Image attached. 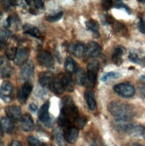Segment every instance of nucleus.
Listing matches in <instances>:
<instances>
[{
	"mask_svg": "<svg viewBox=\"0 0 145 146\" xmlns=\"http://www.w3.org/2000/svg\"><path fill=\"white\" fill-rule=\"evenodd\" d=\"M124 53V48L122 46H117L112 53V61L115 65L120 66L123 62V56Z\"/></svg>",
	"mask_w": 145,
	"mask_h": 146,
	"instance_id": "obj_19",
	"label": "nucleus"
},
{
	"mask_svg": "<svg viewBox=\"0 0 145 146\" xmlns=\"http://www.w3.org/2000/svg\"><path fill=\"white\" fill-rule=\"evenodd\" d=\"M86 27L89 31H91L93 34H95L96 37L99 36V25L98 23V22H96L95 20H88L86 22Z\"/></svg>",
	"mask_w": 145,
	"mask_h": 146,
	"instance_id": "obj_27",
	"label": "nucleus"
},
{
	"mask_svg": "<svg viewBox=\"0 0 145 146\" xmlns=\"http://www.w3.org/2000/svg\"><path fill=\"white\" fill-rule=\"evenodd\" d=\"M138 90H139V93L142 98H145V84H138Z\"/></svg>",
	"mask_w": 145,
	"mask_h": 146,
	"instance_id": "obj_39",
	"label": "nucleus"
},
{
	"mask_svg": "<svg viewBox=\"0 0 145 146\" xmlns=\"http://www.w3.org/2000/svg\"><path fill=\"white\" fill-rule=\"evenodd\" d=\"M21 128L24 132H30L34 128V122L30 114H24L21 118Z\"/></svg>",
	"mask_w": 145,
	"mask_h": 146,
	"instance_id": "obj_18",
	"label": "nucleus"
},
{
	"mask_svg": "<svg viewBox=\"0 0 145 146\" xmlns=\"http://www.w3.org/2000/svg\"><path fill=\"white\" fill-rule=\"evenodd\" d=\"M13 67L10 66L8 62L4 60V58H1V76L4 77H10L13 74Z\"/></svg>",
	"mask_w": 145,
	"mask_h": 146,
	"instance_id": "obj_24",
	"label": "nucleus"
},
{
	"mask_svg": "<svg viewBox=\"0 0 145 146\" xmlns=\"http://www.w3.org/2000/svg\"><path fill=\"white\" fill-rule=\"evenodd\" d=\"M87 117L83 115H78L76 117H75L74 121H73V125L75 127H77L78 129H81L83 128L84 126L87 124Z\"/></svg>",
	"mask_w": 145,
	"mask_h": 146,
	"instance_id": "obj_28",
	"label": "nucleus"
},
{
	"mask_svg": "<svg viewBox=\"0 0 145 146\" xmlns=\"http://www.w3.org/2000/svg\"><path fill=\"white\" fill-rule=\"evenodd\" d=\"M78 116V109L70 96H66L61 100V113L58 117V125L62 128L73 125L75 117Z\"/></svg>",
	"mask_w": 145,
	"mask_h": 146,
	"instance_id": "obj_1",
	"label": "nucleus"
},
{
	"mask_svg": "<svg viewBox=\"0 0 145 146\" xmlns=\"http://www.w3.org/2000/svg\"><path fill=\"white\" fill-rule=\"evenodd\" d=\"M31 92H32V84L29 82H24L23 86L20 88V90L18 91L17 99L19 100V102H21L22 104L26 102V100Z\"/></svg>",
	"mask_w": 145,
	"mask_h": 146,
	"instance_id": "obj_8",
	"label": "nucleus"
},
{
	"mask_svg": "<svg viewBox=\"0 0 145 146\" xmlns=\"http://www.w3.org/2000/svg\"><path fill=\"white\" fill-rule=\"evenodd\" d=\"M101 51H102V48L100 47L99 44H98L95 41H91L87 44L84 56L86 58H96V56L101 54Z\"/></svg>",
	"mask_w": 145,
	"mask_h": 146,
	"instance_id": "obj_7",
	"label": "nucleus"
},
{
	"mask_svg": "<svg viewBox=\"0 0 145 146\" xmlns=\"http://www.w3.org/2000/svg\"><path fill=\"white\" fill-rule=\"evenodd\" d=\"M108 110L112 116H114L116 120H124L130 121L134 117V110L127 103L112 101L108 106Z\"/></svg>",
	"mask_w": 145,
	"mask_h": 146,
	"instance_id": "obj_2",
	"label": "nucleus"
},
{
	"mask_svg": "<svg viewBox=\"0 0 145 146\" xmlns=\"http://www.w3.org/2000/svg\"><path fill=\"white\" fill-rule=\"evenodd\" d=\"M130 146H142V145H141V144H139V143H133V144L130 145Z\"/></svg>",
	"mask_w": 145,
	"mask_h": 146,
	"instance_id": "obj_43",
	"label": "nucleus"
},
{
	"mask_svg": "<svg viewBox=\"0 0 145 146\" xmlns=\"http://www.w3.org/2000/svg\"><path fill=\"white\" fill-rule=\"evenodd\" d=\"M5 111L6 114V117H8L13 121H17V120L22 118L21 117L22 110L19 106H14V105L7 106V107H5Z\"/></svg>",
	"mask_w": 145,
	"mask_h": 146,
	"instance_id": "obj_12",
	"label": "nucleus"
},
{
	"mask_svg": "<svg viewBox=\"0 0 145 146\" xmlns=\"http://www.w3.org/2000/svg\"><path fill=\"white\" fill-rule=\"evenodd\" d=\"M15 131V124L8 117H1V132L6 134H13Z\"/></svg>",
	"mask_w": 145,
	"mask_h": 146,
	"instance_id": "obj_17",
	"label": "nucleus"
},
{
	"mask_svg": "<svg viewBox=\"0 0 145 146\" xmlns=\"http://www.w3.org/2000/svg\"><path fill=\"white\" fill-rule=\"evenodd\" d=\"M142 61H143V62H145V56H144V58H143V59H142Z\"/></svg>",
	"mask_w": 145,
	"mask_h": 146,
	"instance_id": "obj_46",
	"label": "nucleus"
},
{
	"mask_svg": "<svg viewBox=\"0 0 145 146\" xmlns=\"http://www.w3.org/2000/svg\"><path fill=\"white\" fill-rule=\"evenodd\" d=\"M86 46H84L83 43L77 42V43H71L68 46V51L73 54L76 58H81L85 54Z\"/></svg>",
	"mask_w": 145,
	"mask_h": 146,
	"instance_id": "obj_14",
	"label": "nucleus"
},
{
	"mask_svg": "<svg viewBox=\"0 0 145 146\" xmlns=\"http://www.w3.org/2000/svg\"><path fill=\"white\" fill-rule=\"evenodd\" d=\"M65 69L66 71L69 74H75L76 71L78 70L77 69V66L75 64L74 60L70 58V56H67L66 58V61H65Z\"/></svg>",
	"mask_w": 145,
	"mask_h": 146,
	"instance_id": "obj_25",
	"label": "nucleus"
},
{
	"mask_svg": "<svg viewBox=\"0 0 145 146\" xmlns=\"http://www.w3.org/2000/svg\"><path fill=\"white\" fill-rule=\"evenodd\" d=\"M49 89L54 93L58 94V95L59 94H62L63 92L65 91V89H64V87H63V85L61 84L60 79H59L58 76H56V77L54 78V80L51 82V84H50V86H49Z\"/></svg>",
	"mask_w": 145,
	"mask_h": 146,
	"instance_id": "obj_21",
	"label": "nucleus"
},
{
	"mask_svg": "<svg viewBox=\"0 0 145 146\" xmlns=\"http://www.w3.org/2000/svg\"><path fill=\"white\" fill-rule=\"evenodd\" d=\"M54 75L51 72L46 71L42 72L39 75V84L44 88H49L50 84H51L52 81L54 80Z\"/></svg>",
	"mask_w": 145,
	"mask_h": 146,
	"instance_id": "obj_16",
	"label": "nucleus"
},
{
	"mask_svg": "<svg viewBox=\"0 0 145 146\" xmlns=\"http://www.w3.org/2000/svg\"><path fill=\"white\" fill-rule=\"evenodd\" d=\"M63 15H64V13L61 11V12H58V14H56V15H52L47 16L46 17V20L48 21V22H51V23H53V22H58V21H59L60 19L62 18Z\"/></svg>",
	"mask_w": 145,
	"mask_h": 146,
	"instance_id": "obj_33",
	"label": "nucleus"
},
{
	"mask_svg": "<svg viewBox=\"0 0 145 146\" xmlns=\"http://www.w3.org/2000/svg\"><path fill=\"white\" fill-rule=\"evenodd\" d=\"M17 49L15 46L13 45H8L5 48V56H7V58L12 60L15 58V56L17 53Z\"/></svg>",
	"mask_w": 145,
	"mask_h": 146,
	"instance_id": "obj_31",
	"label": "nucleus"
},
{
	"mask_svg": "<svg viewBox=\"0 0 145 146\" xmlns=\"http://www.w3.org/2000/svg\"><path fill=\"white\" fill-rule=\"evenodd\" d=\"M129 59L132 61V62H134V63H136V64H141V59L139 58V56H138V55L136 53H133V52H131L129 54Z\"/></svg>",
	"mask_w": 145,
	"mask_h": 146,
	"instance_id": "obj_35",
	"label": "nucleus"
},
{
	"mask_svg": "<svg viewBox=\"0 0 145 146\" xmlns=\"http://www.w3.org/2000/svg\"><path fill=\"white\" fill-rule=\"evenodd\" d=\"M9 146H23V144L19 142V141H16V140H14L12 141L10 143H9Z\"/></svg>",
	"mask_w": 145,
	"mask_h": 146,
	"instance_id": "obj_42",
	"label": "nucleus"
},
{
	"mask_svg": "<svg viewBox=\"0 0 145 146\" xmlns=\"http://www.w3.org/2000/svg\"><path fill=\"white\" fill-rule=\"evenodd\" d=\"M29 49L26 48H20L17 49V53L15 56V64L16 66H22L24 65L25 63H27L28 58H29Z\"/></svg>",
	"mask_w": 145,
	"mask_h": 146,
	"instance_id": "obj_13",
	"label": "nucleus"
},
{
	"mask_svg": "<svg viewBox=\"0 0 145 146\" xmlns=\"http://www.w3.org/2000/svg\"><path fill=\"white\" fill-rule=\"evenodd\" d=\"M138 29L142 33L145 34V19L141 17L139 19V23H138Z\"/></svg>",
	"mask_w": 145,
	"mask_h": 146,
	"instance_id": "obj_36",
	"label": "nucleus"
},
{
	"mask_svg": "<svg viewBox=\"0 0 145 146\" xmlns=\"http://www.w3.org/2000/svg\"><path fill=\"white\" fill-rule=\"evenodd\" d=\"M54 135H55V140L58 146H66L67 145V142L65 138L64 133H62V131L59 127H56L55 129Z\"/></svg>",
	"mask_w": 145,
	"mask_h": 146,
	"instance_id": "obj_26",
	"label": "nucleus"
},
{
	"mask_svg": "<svg viewBox=\"0 0 145 146\" xmlns=\"http://www.w3.org/2000/svg\"><path fill=\"white\" fill-rule=\"evenodd\" d=\"M58 77L60 79V82L64 87L65 91L67 92H73L74 90V82L72 79V77L68 74H58Z\"/></svg>",
	"mask_w": 145,
	"mask_h": 146,
	"instance_id": "obj_15",
	"label": "nucleus"
},
{
	"mask_svg": "<svg viewBox=\"0 0 145 146\" xmlns=\"http://www.w3.org/2000/svg\"><path fill=\"white\" fill-rule=\"evenodd\" d=\"M85 100L87 102V105L89 107L91 110H96V100L94 98V93L91 90H86L84 93Z\"/></svg>",
	"mask_w": 145,
	"mask_h": 146,
	"instance_id": "obj_22",
	"label": "nucleus"
},
{
	"mask_svg": "<svg viewBox=\"0 0 145 146\" xmlns=\"http://www.w3.org/2000/svg\"><path fill=\"white\" fill-rule=\"evenodd\" d=\"M27 142L30 146H42L43 145V143L39 140V139H37L36 137H34L32 135L28 136Z\"/></svg>",
	"mask_w": 145,
	"mask_h": 146,
	"instance_id": "obj_32",
	"label": "nucleus"
},
{
	"mask_svg": "<svg viewBox=\"0 0 145 146\" xmlns=\"http://www.w3.org/2000/svg\"><path fill=\"white\" fill-rule=\"evenodd\" d=\"M75 82L79 85H85L88 81V76L83 68H78L76 73L74 74Z\"/></svg>",
	"mask_w": 145,
	"mask_h": 146,
	"instance_id": "obj_20",
	"label": "nucleus"
},
{
	"mask_svg": "<svg viewBox=\"0 0 145 146\" xmlns=\"http://www.w3.org/2000/svg\"><path fill=\"white\" fill-rule=\"evenodd\" d=\"M99 65L97 61H91L87 66V76H88V82L91 85L95 84L97 81V75L99 72Z\"/></svg>",
	"mask_w": 145,
	"mask_h": 146,
	"instance_id": "obj_6",
	"label": "nucleus"
},
{
	"mask_svg": "<svg viewBox=\"0 0 145 146\" xmlns=\"http://www.w3.org/2000/svg\"><path fill=\"white\" fill-rule=\"evenodd\" d=\"M37 59L39 64L44 67L50 68L54 66V58L50 54V52L47 51V50H41V51H40L37 56Z\"/></svg>",
	"mask_w": 145,
	"mask_h": 146,
	"instance_id": "obj_5",
	"label": "nucleus"
},
{
	"mask_svg": "<svg viewBox=\"0 0 145 146\" xmlns=\"http://www.w3.org/2000/svg\"><path fill=\"white\" fill-rule=\"evenodd\" d=\"M113 1H110V0H106V1H103L102 2V5H103V8L106 10V11H108L109 10L112 6H113Z\"/></svg>",
	"mask_w": 145,
	"mask_h": 146,
	"instance_id": "obj_38",
	"label": "nucleus"
},
{
	"mask_svg": "<svg viewBox=\"0 0 145 146\" xmlns=\"http://www.w3.org/2000/svg\"><path fill=\"white\" fill-rule=\"evenodd\" d=\"M33 3H34L33 5L35 6L37 9H39V10L43 9V7H44V2L43 1H40V0H35V1H33Z\"/></svg>",
	"mask_w": 145,
	"mask_h": 146,
	"instance_id": "obj_40",
	"label": "nucleus"
},
{
	"mask_svg": "<svg viewBox=\"0 0 145 146\" xmlns=\"http://www.w3.org/2000/svg\"><path fill=\"white\" fill-rule=\"evenodd\" d=\"M34 73V65L31 61H28L27 63L22 66L20 71V78L21 80L24 81L25 82H28L29 79L31 78Z\"/></svg>",
	"mask_w": 145,
	"mask_h": 146,
	"instance_id": "obj_10",
	"label": "nucleus"
},
{
	"mask_svg": "<svg viewBox=\"0 0 145 146\" xmlns=\"http://www.w3.org/2000/svg\"><path fill=\"white\" fill-rule=\"evenodd\" d=\"M49 101L45 102V104H43L42 107L40 108V110L39 111V118L40 121L46 125L47 126H50V125L52 124V118L49 115Z\"/></svg>",
	"mask_w": 145,
	"mask_h": 146,
	"instance_id": "obj_9",
	"label": "nucleus"
},
{
	"mask_svg": "<svg viewBox=\"0 0 145 146\" xmlns=\"http://www.w3.org/2000/svg\"><path fill=\"white\" fill-rule=\"evenodd\" d=\"M141 78H142V80H144V81H145V74H143V75H142V76H141Z\"/></svg>",
	"mask_w": 145,
	"mask_h": 146,
	"instance_id": "obj_44",
	"label": "nucleus"
},
{
	"mask_svg": "<svg viewBox=\"0 0 145 146\" xmlns=\"http://www.w3.org/2000/svg\"><path fill=\"white\" fill-rule=\"evenodd\" d=\"M0 146H5V145H4V143H3V142H1V143H0Z\"/></svg>",
	"mask_w": 145,
	"mask_h": 146,
	"instance_id": "obj_45",
	"label": "nucleus"
},
{
	"mask_svg": "<svg viewBox=\"0 0 145 146\" xmlns=\"http://www.w3.org/2000/svg\"><path fill=\"white\" fill-rule=\"evenodd\" d=\"M10 36V33H9V31L7 30H2L1 31V46L3 47L4 46V43L6 41V40L8 39V37Z\"/></svg>",
	"mask_w": 145,
	"mask_h": 146,
	"instance_id": "obj_34",
	"label": "nucleus"
},
{
	"mask_svg": "<svg viewBox=\"0 0 145 146\" xmlns=\"http://www.w3.org/2000/svg\"><path fill=\"white\" fill-rule=\"evenodd\" d=\"M23 31H24V33L30 35L32 37H35V38H38V39H40V38L41 37L40 31L37 27L33 26V25H31V24H28V23L25 24L23 26Z\"/></svg>",
	"mask_w": 145,
	"mask_h": 146,
	"instance_id": "obj_23",
	"label": "nucleus"
},
{
	"mask_svg": "<svg viewBox=\"0 0 145 146\" xmlns=\"http://www.w3.org/2000/svg\"><path fill=\"white\" fill-rule=\"evenodd\" d=\"M113 90L119 96H122L124 98H131L135 94L134 87L129 82H122V84H116Z\"/></svg>",
	"mask_w": 145,
	"mask_h": 146,
	"instance_id": "obj_3",
	"label": "nucleus"
},
{
	"mask_svg": "<svg viewBox=\"0 0 145 146\" xmlns=\"http://www.w3.org/2000/svg\"><path fill=\"white\" fill-rule=\"evenodd\" d=\"M115 3L116 4L114 5V6L116 8H124V10H126V12L128 13V14H130V9L128 8V6L125 5L122 1H116Z\"/></svg>",
	"mask_w": 145,
	"mask_h": 146,
	"instance_id": "obj_37",
	"label": "nucleus"
},
{
	"mask_svg": "<svg viewBox=\"0 0 145 146\" xmlns=\"http://www.w3.org/2000/svg\"><path fill=\"white\" fill-rule=\"evenodd\" d=\"M118 77H120V74H118L117 72H109V73H105L101 76L100 81L103 82H107L112 79H117Z\"/></svg>",
	"mask_w": 145,
	"mask_h": 146,
	"instance_id": "obj_30",
	"label": "nucleus"
},
{
	"mask_svg": "<svg viewBox=\"0 0 145 146\" xmlns=\"http://www.w3.org/2000/svg\"><path fill=\"white\" fill-rule=\"evenodd\" d=\"M112 25H114V30L117 33L121 35H125V33H127V28L125 27V25L124 23L115 21V23Z\"/></svg>",
	"mask_w": 145,
	"mask_h": 146,
	"instance_id": "obj_29",
	"label": "nucleus"
},
{
	"mask_svg": "<svg viewBox=\"0 0 145 146\" xmlns=\"http://www.w3.org/2000/svg\"><path fill=\"white\" fill-rule=\"evenodd\" d=\"M64 135L67 143H74L77 141L79 136V129L75 127L74 125L69 126V127L64 129Z\"/></svg>",
	"mask_w": 145,
	"mask_h": 146,
	"instance_id": "obj_11",
	"label": "nucleus"
},
{
	"mask_svg": "<svg viewBox=\"0 0 145 146\" xmlns=\"http://www.w3.org/2000/svg\"><path fill=\"white\" fill-rule=\"evenodd\" d=\"M29 108H30V110L31 111H32V112H36V111L38 110V106H37V104L34 103V102L30 103Z\"/></svg>",
	"mask_w": 145,
	"mask_h": 146,
	"instance_id": "obj_41",
	"label": "nucleus"
},
{
	"mask_svg": "<svg viewBox=\"0 0 145 146\" xmlns=\"http://www.w3.org/2000/svg\"><path fill=\"white\" fill-rule=\"evenodd\" d=\"M0 92H1V99L6 103L11 102L14 99V86L9 82H3Z\"/></svg>",
	"mask_w": 145,
	"mask_h": 146,
	"instance_id": "obj_4",
	"label": "nucleus"
}]
</instances>
